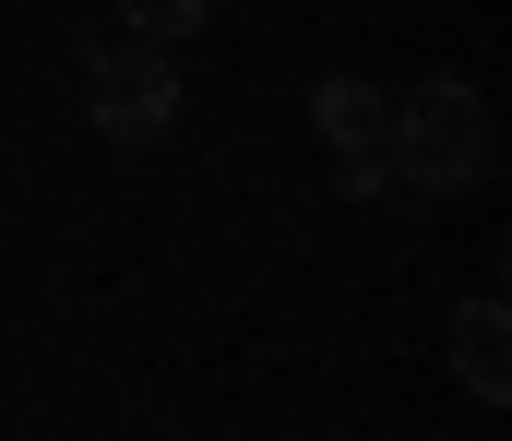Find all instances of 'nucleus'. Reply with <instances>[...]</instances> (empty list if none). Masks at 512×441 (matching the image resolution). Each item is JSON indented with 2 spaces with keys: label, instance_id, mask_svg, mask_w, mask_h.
<instances>
[{
  "label": "nucleus",
  "instance_id": "7ed1b4c3",
  "mask_svg": "<svg viewBox=\"0 0 512 441\" xmlns=\"http://www.w3.org/2000/svg\"><path fill=\"white\" fill-rule=\"evenodd\" d=\"M310 132H322V155H382L393 96L370 84V72H322V84H310Z\"/></svg>",
  "mask_w": 512,
  "mask_h": 441
},
{
  "label": "nucleus",
  "instance_id": "f257e3e1",
  "mask_svg": "<svg viewBox=\"0 0 512 441\" xmlns=\"http://www.w3.org/2000/svg\"><path fill=\"white\" fill-rule=\"evenodd\" d=\"M382 167H393V191H417V203H465V191L501 179V108H489L465 72H429V84L393 96Z\"/></svg>",
  "mask_w": 512,
  "mask_h": 441
},
{
  "label": "nucleus",
  "instance_id": "20e7f679",
  "mask_svg": "<svg viewBox=\"0 0 512 441\" xmlns=\"http://www.w3.org/2000/svg\"><path fill=\"white\" fill-rule=\"evenodd\" d=\"M453 382H465L477 406L512 394V310L501 298H465V310H453Z\"/></svg>",
  "mask_w": 512,
  "mask_h": 441
},
{
  "label": "nucleus",
  "instance_id": "39448f33",
  "mask_svg": "<svg viewBox=\"0 0 512 441\" xmlns=\"http://www.w3.org/2000/svg\"><path fill=\"white\" fill-rule=\"evenodd\" d=\"M203 24H215V0H120V36H143V48H179Z\"/></svg>",
  "mask_w": 512,
  "mask_h": 441
},
{
  "label": "nucleus",
  "instance_id": "f03ea898",
  "mask_svg": "<svg viewBox=\"0 0 512 441\" xmlns=\"http://www.w3.org/2000/svg\"><path fill=\"white\" fill-rule=\"evenodd\" d=\"M72 72H84V120H96L120 155H143V144L179 132V72H167V48H143V36H84Z\"/></svg>",
  "mask_w": 512,
  "mask_h": 441
},
{
  "label": "nucleus",
  "instance_id": "423d86ee",
  "mask_svg": "<svg viewBox=\"0 0 512 441\" xmlns=\"http://www.w3.org/2000/svg\"><path fill=\"white\" fill-rule=\"evenodd\" d=\"M334 191H346V203H370V191H393V167H382V155H334Z\"/></svg>",
  "mask_w": 512,
  "mask_h": 441
}]
</instances>
